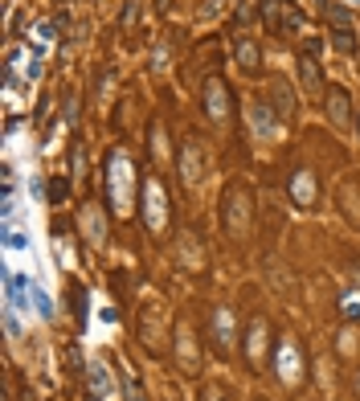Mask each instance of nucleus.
Masks as SVG:
<instances>
[{
  "label": "nucleus",
  "instance_id": "f257e3e1",
  "mask_svg": "<svg viewBox=\"0 0 360 401\" xmlns=\"http://www.w3.org/2000/svg\"><path fill=\"white\" fill-rule=\"evenodd\" d=\"M250 119H254V127L262 123V131H270V111H266L262 102H254V107H250Z\"/></svg>",
  "mask_w": 360,
  "mask_h": 401
},
{
  "label": "nucleus",
  "instance_id": "f03ea898",
  "mask_svg": "<svg viewBox=\"0 0 360 401\" xmlns=\"http://www.w3.org/2000/svg\"><path fill=\"white\" fill-rule=\"evenodd\" d=\"M4 328H8V336H21V324H17L13 307H4Z\"/></svg>",
  "mask_w": 360,
  "mask_h": 401
},
{
  "label": "nucleus",
  "instance_id": "7ed1b4c3",
  "mask_svg": "<svg viewBox=\"0 0 360 401\" xmlns=\"http://www.w3.org/2000/svg\"><path fill=\"white\" fill-rule=\"evenodd\" d=\"M332 115H336V119H344V94L332 98Z\"/></svg>",
  "mask_w": 360,
  "mask_h": 401
}]
</instances>
